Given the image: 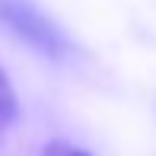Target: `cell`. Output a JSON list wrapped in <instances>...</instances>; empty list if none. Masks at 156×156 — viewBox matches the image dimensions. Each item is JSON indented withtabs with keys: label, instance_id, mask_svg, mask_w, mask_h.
I'll list each match as a JSON object with an SVG mask.
<instances>
[{
	"label": "cell",
	"instance_id": "1",
	"mask_svg": "<svg viewBox=\"0 0 156 156\" xmlns=\"http://www.w3.org/2000/svg\"><path fill=\"white\" fill-rule=\"evenodd\" d=\"M0 26L48 61H67L73 41L35 0H0Z\"/></svg>",
	"mask_w": 156,
	"mask_h": 156
},
{
	"label": "cell",
	"instance_id": "2",
	"mask_svg": "<svg viewBox=\"0 0 156 156\" xmlns=\"http://www.w3.org/2000/svg\"><path fill=\"white\" fill-rule=\"evenodd\" d=\"M16 115H19L16 89H13V83H10V76H6V70L0 67V134H3L13 121H16Z\"/></svg>",
	"mask_w": 156,
	"mask_h": 156
},
{
	"label": "cell",
	"instance_id": "3",
	"mask_svg": "<svg viewBox=\"0 0 156 156\" xmlns=\"http://www.w3.org/2000/svg\"><path fill=\"white\" fill-rule=\"evenodd\" d=\"M41 156H93V153L76 147V144H67V140H51V144L41 150Z\"/></svg>",
	"mask_w": 156,
	"mask_h": 156
}]
</instances>
